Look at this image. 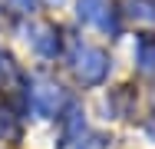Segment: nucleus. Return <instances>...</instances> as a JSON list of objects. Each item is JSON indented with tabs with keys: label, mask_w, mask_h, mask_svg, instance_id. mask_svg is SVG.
<instances>
[{
	"label": "nucleus",
	"mask_w": 155,
	"mask_h": 149,
	"mask_svg": "<svg viewBox=\"0 0 155 149\" xmlns=\"http://www.w3.org/2000/svg\"><path fill=\"white\" fill-rule=\"evenodd\" d=\"M17 80V66H13V60L7 57V53H0V86L3 83H13Z\"/></svg>",
	"instance_id": "6"
},
{
	"label": "nucleus",
	"mask_w": 155,
	"mask_h": 149,
	"mask_svg": "<svg viewBox=\"0 0 155 149\" xmlns=\"http://www.w3.org/2000/svg\"><path fill=\"white\" fill-rule=\"evenodd\" d=\"M106 73H109V57H106L102 50H96V47H83V50L76 53V76H79L86 86L102 83Z\"/></svg>",
	"instance_id": "1"
},
{
	"label": "nucleus",
	"mask_w": 155,
	"mask_h": 149,
	"mask_svg": "<svg viewBox=\"0 0 155 149\" xmlns=\"http://www.w3.org/2000/svg\"><path fill=\"white\" fill-rule=\"evenodd\" d=\"M0 7L10 13H33V0H0Z\"/></svg>",
	"instance_id": "7"
},
{
	"label": "nucleus",
	"mask_w": 155,
	"mask_h": 149,
	"mask_svg": "<svg viewBox=\"0 0 155 149\" xmlns=\"http://www.w3.org/2000/svg\"><path fill=\"white\" fill-rule=\"evenodd\" d=\"M79 17H83L86 23L109 27V7H106V0H79Z\"/></svg>",
	"instance_id": "3"
},
{
	"label": "nucleus",
	"mask_w": 155,
	"mask_h": 149,
	"mask_svg": "<svg viewBox=\"0 0 155 149\" xmlns=\"http://www.w3.org/2000/svg\"><path fill=\"white\" fill-rule=\"evenodd\" d=\"M135 63L142 73H155V36H139L135 43Z\"/></svg>",
	"instance_id": "4"
},
{
	"label": "nucleus",
	"mask_w": 155,
	"mask_h": 149,
	"mask_svg": "<svg viewBox=\"0 0 155 149\" xmlns=\"http://www.w3.org/2000/svg\"><path fill=\"white\" fill-rule=\"evenodd\" d=\"M33 47H36L43 57H53L56 47H60V40L53 36V30H50V27H36V30H33Z\"/></svg>",
	"instance_id": "5"
},
{
	"label": "nucleus",
	"mask_w": 155,
	"mask_h": 149,
	"mask_svg": "<svg viewBox=\"0 0 155 149\" xmlns=\"http://www.w3.org/2000/svg\"><path fill=\"white\" fill-rule=\"evenodd\" d=\"M60 103H63L60 86H53V83H40V86L33 89V109H36V113L53 116V113L60 109Z\"/></svg>",
	"instance_id": "2"
}]
</instances>
